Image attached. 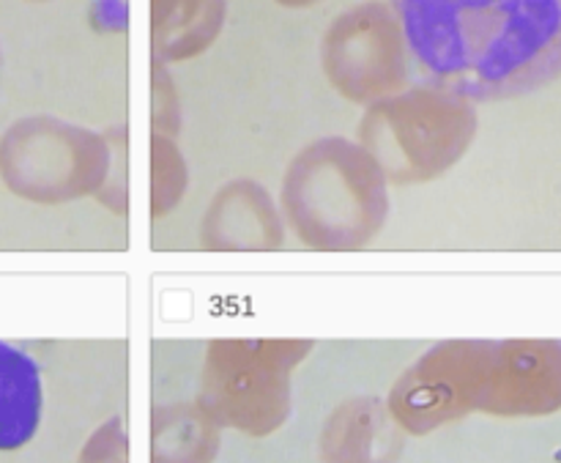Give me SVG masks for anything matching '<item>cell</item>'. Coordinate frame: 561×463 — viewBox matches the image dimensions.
I'll return each instance as SVG.
<instances>
[{"label":"cell","instance_id":"1","mask_svg":"<svg viewBox=\"0 0 561 463\" xmlns=\"http://www.w3.org/2000/svg\"><path fill=\"white\" fill-rule=\"evenodd\" d=\"M422 75L458 97L510 99L561 77V0H392Z\"/></svg>","mask_w":561,"mask_h":463},{"label":"cell","instance_id":"2","mask_svg":"<svg viewBox=\"0 0 561 463\" xmlns=\"http://www.w3.org/2000/svg\"><path fill=\"white\" fill-rule=\"evenodd\" d=\"M44 389L36 360L11 343H0V453L20 450L36 437Z\"/></svg>","mask_w":561,"mask_h":463}]
</instances>
